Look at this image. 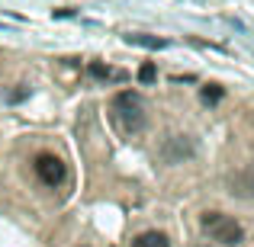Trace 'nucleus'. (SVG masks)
Listing matches in <instances>:
<instances>
[{
  "mask_svg": "<svg viewBox=\"0 0 254 247\" xmlns=\"http://www.w3.org/2000/svg\"><path fill=\"white\" fill-rule=\"evenodd\" d=\"M32 167H36V177L42 180V183H49V186H58L64 180V173H68L64 170V161L55 157V154H39Z\"/></svg>",
  "mask_w": 254,
  "mask_h": 247,
  "instance_id": "7ed1b4c3",
  "label": "nucleus"
},
{
  "mask_svg": "<svg viewBox=\"0 0 254 247\" xmlns=\"http://www.w3.org/2000/svg\"><path fill=\"white\" fill-rule=\"evenodd\" d=\"M229 193L235 199H254V164H245L229 177Z\"/></svg>",
  "mask_w": 254,
  "mask_h": 247,
  "instance_id": "20e7f679",
  "label": "nucleus"
},
{
  "mask_svg": "<svg viewBox=\"0 0 254 247\" xmlns=\"http://www.w3.org/2000/svg\"><path fill=\"white\" fill-rule=\"evenodd\" d=\"M193 154V142L187 135H174V138H168L164 142V148H161V157L168 164H180L184 157H190Z\"/></svg>",
  "mask_w": 254,
  "mask_h": 247,
  "instance_id": "39448f33",
  "label": "nucleus"
},
{
  "mask_svg": "<svg viewBox=\"0 0 254 247\" xmlns=\"http://www.w3.org/2000/svg\"><path fill=\"white\" fill-rule=\"evenodd\" d=\"M126 42L129 45H142V49H164V39H155V36H138V32H132V36H126Z\"/></svg>",
  "mask_w": 254,
  "mask_h": 247,
  "instance_id": "6e6552de",
  "label": "nucleus"
},
{
  "mask_svg": "<svg viewBox=\"0 0 254 247\" xmlns=\"http://www.w3.org/2000/svg\"><path fill=\"white\" fill-rule=\"evenodd\" d=\"M203 99H206V103H216V99H222V87H219V84L203 87Z\"/></svg>",
  "mask_w": 254,
  "mask_h": 247,
  "instance_id": "9d476101",
  "label": "nucleus"
},
{
  "mask_svg": "<svg viewBox=\"0 0 254 247\" xmlns=\"http://www.w3.org/2000/svg\"><path fill=\"white\" fill-rule=\"evenodd\" d=\"M132 247H171V241L164 231H145V235H138L132 241Z\"/></svg>",
  "mask_w": 254,
  "mask_h": 247,
  "instance_id": "0eeeda50",
  "label": "nucleus"
},
{
  "mask_svg": "<svg viewBox=\"0 0 254 247\" xmlns=\"http://www.w3.org/2000/svg\"><path fill=\"white\" fill-rule=\"evenodd\" d=\"M110 119L123 135H138L145 129V122H148V106H145L142 93H135V90L116 93L110 103Z\"/></svg>",
  "mask_w": 254,
  "mask_h": 247,
  "instance_id": "f257e3e1",
  "label": "nucleus"
},
{
  "mask_svg": "<svg viewBox=\"0 0 254 247\" xmlns=\"http://www.w3.org/2000/svg\"><path fill=\"white\" fill-rule=\"evenodd\" d=\"M199 225H203V231L212 238V241H219V244H225V247H238V244L245 241L242 225H238L232 215H222V212H206Z\"/></svg>",
  "mask_w": 254,
  "mask_h": 247,
  "instance_id": "f03ea898",
  "label": "nucleus"
},
{
  "mask_svg": "<svg viewBox=\"0 0 254 247\" xmlns=\"http://www.w3.org/2000/svg\"><path fill=\"white\" fill-rule=\"evenodd\" d=\"M155 77H158V71H155V64H151V61L138 68V81H142V84H151Z\"/></svg>",
  "mask_w": 254,
  "mask_h": 247,
  "instance_id": "1a4fd4ad",
  "label": "nucleus"
},
{
  "mask_svg": "<svg viewBox=\"0 0 254 247\" xmlns=\"http://www.w3.org/2000/svg\"><path fill=\"white\" fill-rule=\"evenodd\" d=\"M87 71H90L97 81H126V71L123 68H110V64H103V61H90V64H87Z\"/></svg>",
  "mask_w": 254,
  "mask_h": 247,
  "instance_id": "423d86ee",
  "label": "nucleus"
}]
</instances>
